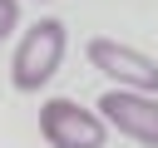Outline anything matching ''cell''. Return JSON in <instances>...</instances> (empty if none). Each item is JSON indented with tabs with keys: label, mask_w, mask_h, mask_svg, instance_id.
Returning a JSON list of instances; mask_svg holds the SVG:
<instances>
[{
	"label": "cell",
	"mask_w": 158,
	"mask_h": 148,
	"mask_svg": "<svg viewBox=\"0 0 158 148\" xmlns=\"http://www.w3.org/2000/svg\"><path fill=\"white\" fill-rule=\"evenodd\" d=\"M64 49H69V30L59 20H35L20 44H15V59H10V84L20 94H35L54 79V69L64 64Z\"/></svg>",
	"instance_id": "1"
},
{
	"label": "cell",
	"mask_w": 158,
	"mask_h": 148,
	"mask_svg": "<svg viewBox=\"0 0 158 148\" xmlns=\"http://www.w3.org/2000/svg\"><path fill=\"white\" fill-rule=\"evenodd\" d=\"M40 133L49 148H104L109 123L99 109L79 99H44L40 104Z\"/></svg>",
	"instance_id": "2"
},
{
	"label": "cell",
	"mask_w": 158,
	"mask_h": 148,
	"mask_svg": "<svg viewBox=\"0 0 158 148\" xmlns=\"http://www.w3.org/2000/svg\"><path fill=\"white\" fill-rule=\"evenodd\" d=\"M84 59H89L109 84H118V89L158 94V64H153L143 49H133V44H118V39H109V35H94V39L84 44Z\"/></svg>",
	"instance_id": "3"
},
{
	"label": "cell",
	"mask_w": 158,
	"mask_h": 148,
	"mask_svg": "<svg viewBox=\"0 0 158 148\" xmlns=\"http://www.w3.org/2000/svg\"><path fill=\"white\" fill-rule=\"evenodd\" d=\"M99 113L109 128H118L123 138L143 143V148H158V99L153 94H138V89H104L99 94Z\"/></svg>",
	"instance_id": "4"
},
{
	"label": "cell",
	"mask_w": 158,
	"mask_h": 148,
	"mask_svg": "<svg viewBox=\"0 0 158 148\" xmlns=\"http://www.w3.org/2000/svg\"><path fill=\"white\" fill-rule=\"evenodd\" d=\"M20 25V0H0V39Z\"/></svg>",
	"instance_id": "5"
}]
</instances>
